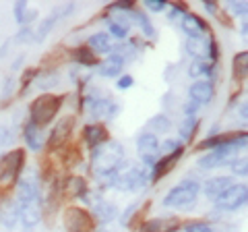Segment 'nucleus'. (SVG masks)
I'll return each mask as SVG.
<instances>
[{"label": "nucleus", "instance_id": "f257e3e1", "mask_svg": "<svg viewBox=\"0 0 248 232\" xmlns=\"http://www.w3.org/2000/svg\"><path fill=\"white\" fill-rule=\"evenodd\" d=\"M124 166V145L116 139H110L104 145L91 149V168L93 174H108V172H122Z\"/></svg>", "mask_w": 248, "mask_h": 232}, {"label": "nucleus", "instance_id": "f03ea898", "mask_svg": "<svg viewBox=\"0 0 248 232\" xmlns=\"http://www.w3.org/2000/svg\"><path fill=\"white\" fill-rule=\"evenodd\" d=\"M248 143V135L246 131H240V133H234L228 143L219 145L211 151H205V156L199 158V168L201 170H215V168H221L223 164H228L232 158L238 156L240 149H244Z\"/></svg>", "mask_w": 248, "mask_h": 232}, {"label": "nucleus", "instance_id": "7ed1b4c3", "mask_svg": "<svg viewBox=\"0 0 248 232\" xmlns=\"http://www.w3.org/2000/svg\"><path fill=\"white\" fill-rule=\"evenodd\" d=\"M66 96L64 94H42L37 96L33 102L29 104V122L35 127H48L50 122H54V118L58 116L62 104H64Z\"/></svg>", "mask_w": 248, "mask_h": 232}, {"label": "nucleus", "instance_id": "20e7f679", "mask_svg": "<svg viewBox=\"0 0 248 232\" xmlns=\"http://www.w3.org/2000/svg\"><path fill=\"white\" fill-rule=\"evenodd\" d=\"M199 193H201V184L197 181H182L166 193L164 199H161V205L170 207V210L188 212L197 203Z\"/></svg>", "mask_w": 248, "mask_h": 232}, {"label": "nucleus", "instance_id": "39448f33", "mask_svg": "<svg viewBox=\"0 0 248 232\" xmlns=\"http://www.w3.org/2000/svg\"><path fill=\"white\" fill-rule=\"evenodd\" d=\"M25 170V149H13L0 156V184H17Z\"/></svg>", "mask_w": 248, "mask_h": 232}, {"label": "nucleus", "instance_id": "423d86ee", "mask_svg": "<svg viewBox=\"0 0 248 232\" xmlns=\"http://www.w3.org/2000/svg\"><path fill=\"white\" fill-rule=\"evenodd\" d=\"M151 182V174H149V168H143V166H135V168H128L124 172L118 174L114 187L118 191H133L139 193L143 191L147 184Z\"/></svg>", "mask_w": 248, "mask_h": 232}, {"label": "nucleus", "instance_id": "0eeeda50", "mask_svg": "<svg viewBox=\"0 0 248 232\" xmlns=\"http://www.w3.org/2000/svg\"><path fill=\"white\" fill-rule=\"evenodd\" d=\"M246 201H248L246 182H236V184H232L221 197H217L213 203H215L217 212H238L240 207L246 205Z\"/></svg>", "mask_w": 248, "mask_h": 232}, {"label": "nucleus", "instance_id": "6e6552de", "mask_svg": "<svg viewBox=\"0 0 248 232\" xmlns=\"http://www.w3.org/2000/svg\"><path fill=\"white\" fill-rule=\"evenodd\" d=\"M62 218H64L66 232H93V226H95V218L85 207H66Z\"/></svg>", "mask_w": 248, "mask_h": 232}, {"label": "nucleus", "instance_id": "1a4fd4ad", "mask_svg": "<svg viewBox=\"0 0 248 232\" xmlns=\"http://www.w3.org/2000/svg\"><path fill=\"white\" fill-rule=\"evenodd\" d=\"M159 137L149 133V131H143V133L137 135V151H139V158L145 164V168H149L159 160Z\"/></svg>", "mask_w": 248, "mask_h": 232}, {"label": "nucleus", "instance_id": "9d476101", "mask_svg": "<svg viewBox=\"0 0 248 232\" xmlns=\"http://www.w3.org/2000/svg\"><path fill=\"white\" fill-rule=\"evenodd\" d=\"M75 125H77V118H75L73 114L58 118V122H56V125H54V129H52V133L48 135L46 148H48L50 151L56 149V148H64L66 141H68V139H71V135H73Z\"/></svg>", "mask_w": 248, "mask_h": 232}, {"label": "nucleus", "instance_id": "9b49d317", "mask_svg": "<svg viewBox=\"0 0 248 232\" xmlns=\"http://www.w3.org/2000/svg\"><path fill=\"white\" fill-rule=\"evenodd\" d=\"M180 29L186 33L188 40H197V37H203L207 33H211V29H209V23L203 17H199V15L190 13V11L180 19Z\"/></svg>", "mask_w": 248, "mask_h": 232}, {"label": "nucleus", "instance_id": "f8f14e48", "mask_svg": "<svg viewBox=\"0 0 248 232\" xmlns=\"http://www.w3.org/2000/svg\"><path fill=\"white\" fill-rule=\"evenodd\" d=\"M184 156V149H178L174 153H168V156H159V160L155 162V164L151 166L149 174H151V182H157L161 181L166 174L172 172V168L178 164V160H180Z\"/></svg>", "mask_w": 248, "mask_h": 232}, {"label": "nucleus", "instance_id": "ddd939ff", "mask_svg": "<svg viewBox=\"0 0 248 232\" xmlns=\"http://www.w3.org/2000/svg\"><path fill=\"white\" fill-rule=\"evenodd\" d=\"M188 98L192 102H197L199 106H207L211 104V99L215 98V83L213 81H205L199 79L188 87Z\"/></svg>", "mask_w": 248, "mask_h": 232}, {"label": "nucleus", "instance_id": "4468645a", "mask_svg": "<svg viewBox=\"0 0 248 232\" xmlns=\"http://www.w3.org/2000/svg\"><path fill=\"white\" fill-rule=\"evenodd\" d=\"M83 141L87 143L89 149H95L106 141H110V133L102 122H89V125L83 127Z\"/></svg>", "mask_w": 248, "mask_h": 232}, {"label": "nucleus", "instance_id": "2eb2a0df", "mask_svg": "<svg viewBox=\"0 0 248 232\" xmlns=\"http://www.w3.org/2000/svg\"><path fill=\"white\" fill-rule=\"evenodd\" d=\"M232 184H236L234 176H213V179H207L203 182V193L209 201H215L217 197H221L223 193H226Z\"/></svg>", "mask_w": 248, "mask_h": 232}, {"label": "nucleus", "instance_id": "dca6fc26", "mask_svg": "<svg viewBox=\"0 0 248 232\" xmlns=\"http://www.w3.org/2000/svg\"><path fill=\"white\" fill-rule=\"evenodd\" d=\"M21 137L23 141H25V145L31 149V151H42L46 148V135H44V129L31 125V122L27 120L25 125H23L21 129Z\"/></svg>", "mask_w": 248, "mask_h": 232}, {"label": "nucleus", "instance_id": "f3484780", "mask_svg": "<svg viewBox=\"0 0 248 232\" xmlns=\"http://www.w3.org/2000/svg\"><path fill=\"white\" fill-rule=\"evenodd\" d=\"M87 48L93 52V54H104V56H110L112 50H114V44H112V37L108 35L106 32H95L87 37Z\"/></svg>", "mask_w": 248, "mask_h": 232}, {"label": "nucleus", "instance_id": "a211bd4d", "mask_svg": "<svg viewBox=\"0 0 248 232\" xmlns=\"http://www.w3.org/2000/svg\"><path fill=\"white\" fill-rule=\"evenodd\" d=\"M178 228H182V222L178 218H151L139 232H176Z\"/></svg>", "mask_w": 248, "mask_h": 232}, {"label": "nucleus", "instance_id": "6ab92c4d", "mask_svg": "<svg viewBox=\"0 0 248 232\" xmlns=\"http://www.w3.org/2000/svg\"><path fill=\"white\" fill-rule=\"evenodd\" d=\"M122 71H124V60L120 56H116V54L106 56L104 63H99V66H97V75L106 77V79H118Z\"/></svg>", "mask_w": 248, "mask_h": 232}, {"label": "nucleus", "instance_id": "aec40b11", "mask_svg": "<svg viewBox=\"0 0 248 232\" xmlns=\"http://www.w3.org/2000/svg\"><path fill=\"white\" fill-rule=\"evenodd\" d=\"M0 224L9 230H13L19 224V207L15 199H4L0 203Z\"/></svg>", "mask_w": 248, "mask_h": 232}, {"label": "nucleus", "instance_id": "412c9836", "mask_svg": "<svg viewBox=\"0 0 248 232\" xmlns=\"http://www.w3.org/2000/svg\"><path fill=\"white\" fill-rule=\"evenodd\" d=\"M209 40H211V33H207L203 37H197V40H186V46H184L186 54L192 56L195 60H207Z\"/></svg>", "mask_w": 248, "mask_h": 232}, {"label": "nucleus", "instance_id": "4be33fe9", "mask_svg": "<svg viewBox=\"0 0 248 232\" xmlns=\"http://www.w3.org/2000/svg\"><path fill=\"white\" fill-rule=\"evenodd\" d=\"M130 19H133V23H137V27L141 29V35H145L147 40H155L157 37V32H155V25L153 21L149 19V15L139 11V9H133L130 11Z\"/></svg>", "mask_w": 248, "mask_h": 232}, {"label": "nucleus", "instance_id": "5701e85b", "mask_svg": "<svg viewBox=\"0 0 248 232\" xmlns=\"http://www.w3.org/2000/svg\"><path fill=\"white\" fill-rule=\"evenodd\" d=\"M215 66L213 63H209V60H192L190 66H188V75L192 79H205V81H213L215 77Z\"/></svg>", "mask_w": 248, "mask_h": 232}, {"label": "nucleus", "instance_id": "b1692460", "mask_svg": "<svg viewBox=\"0 0 248 232\" xmlns=\"http://www.w3.org/2000/svg\"><path fill=\"white\" fill-rule=\"evenodd\" d=\"M93 218H95L99 224H110L112 220L118 218V207L110 201H99V203L93 205Z\"/></svg>", "mask_w": 248, "mask_h": 232}, {"label": "nucleus", "instance_id": "393cba45", "mask_svg": "<svg viewBox=\"0 0 248 232\" xmlns=\"http://www.w3.org/2000/svg\"><path fill=\"white\" fill-rule=\"evenodd\" d=\"M60 189L64 191L68 197H79V199H83L89 193V184L85 182L83 176H71V179L64 181V184H60Z\"/></svg>", "mask_w": 248, "mask_h": 232}, {"label": "nucleus", "instance_id": "a878e982", "mask_svg": "<svg viewBox=\"0 0 248 232\" xmlns=\"http://www.w3.org/2000/svg\"><path fill=\"white\" fill-rule=\"evenodd\" d=\"M71 58L75 60L77 65L81 66H99V56L97 54H93L87 46H77V48L71 50Z\"/></svg>", "mask_w": 248, "mask_h": 232}, {"label": "nucleus", "instance_id": "bb28decb", "mask_svg": "<svg viewBox=\"0 0 248 232\" xmlns=\"http://www.w3.org/2000/svg\"><path fill=\"white\" fill-rule=\"evenodd\" d=\"M139 52H141L139 50V40H124L120 44H114V50H112V54H116V56H120L124 60V65L135 60Z\"/></svg>", "mask_w": 248, "mask_h": 232}, {"label": "nucleus", "instance_id": "cd10ccee", "mask_svg": "<svg viewBox=\"0 0 248 232\" xmlns=\"http://www.w3.org/2000/svg\"><path fill=\"white\" fill-rule=\"evenodd\" d=\"M199 125H201V118H199V116H184V120L180 122V127H178V135H180V141H182V143H190L192 139H195V135H197Z\"/></svg>", "mask_w": 248, "mask_h": 232}, {"label": "nucleus", "instance_id": "c85d7f7f", "mask_svg": "<svg viewBox=\"0 0 248 232\" xmlns=\"http://www.w3.org/2000/svg\"><path fill=\"white\" fill-rule=\"evenodd\" d=\"M246 73H248V52L242 50L232 58V77H234L236 83H244Z\"/></svg>", "mask_w": 248, "mask_h": 232}, {"label": "nucleus", "instance_id": "c756f323", "mask_svg": "<svg viewBox=\"0 0 248 232\" xmlns=\"http://www.w3.org/2000/svg\"><path fill=\"white\" fill-rule=\"evenodd\" d=\"M232 135H234V133H219V135H215V137H205L203 141H199L195 145V151H211L215 148H219V145L228 143L230 139H232Z\"/></svg>", "mask_w": 248, "mask_h": 232}, {"label": "nucleus", "instance_id": "7c9ffc66", "mask_svg": "<svg viewBox=\"0 0 248 232\" xmlns=\"http://www.w3.org/2000/svg\"><path fill=\"white\" fill-rule=\"evenodd\" d=\"M58 83H60V75H58V71H54V68H48V71H40V73H37L35 85L40 89H44L46 94H48V89L56 87Z\"/></svg>", "mask_w": 248, "mask_h": 232}, {"label": "nucleus", "instance_id": "2f4dec72", "mask_svg": "<svg viewBox=\"0 0 248 232\" xmlns=\"http://www.w3.org/2000/svg\"><path fill=\"white\" fill-rule=\"evenodd\" d=\"M56 23H58V17H56L54 13H50L46 19H42L40 25H37V29H35V33H33V42H35V44H42L46 37L50 35V32L54 29V25H56Z\"/></svg>", "mask_w": 248, "mask_h": 232}, {"label": "nucleus", "instance_id": "473e14b6", "mask_svg": "<svg viewBox=\"0 0 248 232\" xmlns=\"http://www.w3.org/2000/svg\"><path fill=\"white\" fill-rule=\"evenodd\" d=\"M106 21V27H108V35H110V37H114V40H118V42H124V40H128V29L126 27H124V25H120V23L118 21H116V19H112L110 17V15H108V17L104 19Z\"/></svg>", "mask_w": 248, "mask_h": 232}, {"label": "nucleus", "instance_id": "72a5a7b5", "mask_svg": "<svg viewBox=\"0 0 248 232\" xmlns=\"http://www.w3.org/2000/svg\"><path fill=\"white\" fill-rule=\"evenodd\" d=\"M147 127L151 129L149 133H153V135H159V133H170V129H172V120H170L166 114H155L153 118H151L149 122H147Z\"/></svg>", "mask_w": 248, "mask_h": 232}, {"label": "nucleus", "instance_id": "f704fd0d", "mask_svg": "<svg viewBox=\"0 0 248 232\" xmlns=\"http://www.w3.org/2000/svg\"><path fill=\"white\" fill-rule=\"evenodd\" d=\"M228 166L232 170V174L234 176H240V179H246L248 174V158L246 156H236L228 162Z\"/></svg>", "mask_w": 248, "mask_h": 232}, {"label": "nucleus", "instance_id": "c9c22d12", "mask_svg": "<svg viewBox=\"0 0 248 232\" xmlns=\"http://www.w3.org/2000/svg\"><path fill=\"white\" fill-rule=\"evenodd\" d=\"M37 73H40V68H35V66H29V68H25V73H23V77H21V91H19V96H25L27 91H29V87L35 83V79H37Z\"/></svg>", "mask_w": 248, "mask_h": 232}, {"label": "nucleus", "instance_id": "e433bc0d", "mask_svg": "<svg viewBox=\"0 0 248 232\" xmlns=\"http://www.w3.org/2000/svg\"><path fill=\"white\" fill-rule=\"evenodd\" d=\"M120 112V104L116 102V99H110V98H104V102H102V118L106 120H114L116 116H118Z\"/></svg>", "mask_w": 248, "mask_h": 232}, {"label": "nucleus", "instance_id": "4c0bfd02", "mask_svg": "<svg viewBox=\"0 0 248 232\" xmlns=\"http://www.w3.org/2000/svg\"><path fill=\"white\" fill-rule=\"evenodd\" d=\"M228 6V11L234 15L236 19H242L246 21V15H248V4L244 2V0H230V2L226 4Z\"/></svg>", "mask_w": 248, "mask_h": 232}, {"label": "nucleus", "instance_id": "58836bf2", "mask_svg": "<svg viewBox=\"0 0 248 232\" xmlns=\"http://www.w3.org/2000/svg\"><path fill=\"white\" fill-rule=\"evenodd\" d=\"M33 33H35V29L31 25H21L19 32L15 33L13 42L15 44H31V42H33Z\"/></svg>", "mask_w": 248, "mask_h": 232}, {"label": "nucleus", "instance_id": "ea45409f", "mask_svg": "<svg viewBox=\"0 0 248 232\" xmlns=\"http://www.w3.org/2000/svg\"><path fill=\"white\" fill-rule=\"evenodd\" d=\"M182 232H213L211 224L203 220H190L182 224Z\"/></svg>", "mask_w": 248, "mask_h": 232}, {"label": "nucleus", "instance_id": "a19ab883", "mask_svg": "<svg viewBox=\"0 0 248 232\" xmlns=\"http://www.w3.org/2000/svg\"><path fill=\"white\" fill-rule=\"evenodd\" d=\"M178 149H184V143L180 141V139L170 137V139H166V141L159 143V153H161V156H168V153H174Z\"/></svg>", "mask_w": 248, "mask_h": 232}, {"label": "nucleus", "instance_id": "79ce46f5", "mask_svg": "<svg viewBox=\"0 0 248 232\" xmlns=\"http://www.w3.org/2000/svg\"><path fill=\"white\" fill-rule=\"evenodd\" d=\"M141 203L143 201H135V203H130L126 210L122 212V215H120V224L124 228H130V222H133V218H135V214L141 210Z\"/></svg>", "mask_w": 248, "mask_h": 232}, {"label": "nucleus", "instance_id": "37998d69", "mask_svg": "<svg viewBox=\"0 0 248 232\" xmlns=\"http://www.w3.org/2000/svg\"><path fill=\"white\" fill-rule=\"evenodd\" d=\"M15 87H17V79H15V77H4L2 91H0V99H2V102L11 99L15 96Z\"/></svg>", "mask_w": 248, "mask_h": 232}, {"label": "nucleus", "instance_id": "c03bdc74", "mask_svg": "<svg viewBox=\"0 0 248 232\" xmlns=\"http://www.w3.org/2000/svg\"><path fill=\"white\" fill-rule=\"evenodd\" d=\"M168 19L170 21H180L186 13H188V9H186V4H180V2H174L172 6H168Z\"/></svg>", "mask_w": 248, "mask_h": 232}, {"label": "nucleus", "instance_id": "a18cd8bd", "mask_svg": "<svg viewBox=\"0 0 248 232\" xmlns=\"http://www.w3.org/2000/svg\"><path fill=\"white\" fill-rule=\"evenodd\" d=\"M77 11V4L75 2H66V4H58V6H54L52 9V13L58 17V21L60 19H66V17H71V15Z\"/></svg>", "mask_w": 248, "mask_h": 232}, {"label": "nucleus", "instance_id": "49530a36", "mask_svg": "<svg viewBox=\"0 0 248 232\" xmlns=\"http://www.w3.org/2000/svg\"><path fill=\"white\" fill-rule=\"evenodd\" d=\"M137 9V2H133V0H120V2H114L108 6V13H128Z\"/></svg>", "mask_w": 248, "mask_h": 232}, {"label": "nucleus", "instance_id": "de8ad7c7", "mask_svg": "<svg viewBox=\"0 0 248 232\" xmlns=\"http://www.w3.org/2000/svg\"><path fill=\"white\" fill-rule=\"evenodd\" d=\"M15 141V131L6 125H0V148H9Z\"/></svg>", "mask_w": 248, "mask_h": 232}, {"label": "nucleus", "instance_id": "09e8293b", "mask_svg": "<svg viewBox=\"0 0 248 232\" xmlns=\"http://www.w3.org/2000/svg\"><path fill=\"white\" fill-rule=\"evenodd\" d=\"M207 60H209V63H213V65H217V60H219V44H217V40L213 35H211V40H209Z\"/></svg>", "mask_w": 248, "mask_h": 232}, {"label": "nucleus", "instance_id": "8fccbe9b", "mask_svg": "<svg viewBox=\"0 0 248 232\" xmlns=\"http://www.w3.org/2000/svg\"><path fill=\"white\" fill-rule=\"evenodd\" d=\"M133 85H135V77L128 75V73H122L118 77V81H116V89H118V91H126V89L133 87Z\"/></svg>", "mask_w": 248, "mask_h": 232}, {"label": "nucleus", "instance_id": "3c124183", "mask_svg": "<svg viewBox=\"0 0 248 232\" xmlns=\"http://www.w3.org/2000/svg\"><path fill=\"white\" fill-rule=\"evenodd\" d=\"M145 9L151 11V13H164L168 9V2L166 0H145Z\"/></svg>", "mask_w": 248, "mask_h": 232}, {"label": "nucleus", "instance_id": "603ef678", "mask_svg": "<svg viewBox=\"0 0 248 232\" xmlns=\"http://www.w3.org/2000/svg\"><path fill=\"white\" fill-rule=\"evenodd\" d=\"M25 11H27V2L25 0H17L13 6V15H15V19H17L19 25H23V17H25Z\"/></svg>", "mask_w": 248, "mask_h": 232}, {"label": "nucleus", "instance_id": "864d4df0", "mask_svg": "<svg viewBox=\"0 0 248 232\" xmlns=\"http://www.w3.org/2000/svg\"><path fill=\"white\" fill-rule=\"evenodd\" d=\"M203 9L207 15H211V17L219 15V4H217L215 0H203Z\"/></svg>", "mask_w": 248, "mask_h": 232}, {"label": "nucleus", "instance_id": "5fc2aeb1", "mask_svg": "<svg viewBox=\"0 0 248 232\" xmlns=\"http://www.w3.org/2000/svg\"><path fill=\"white\" fill-rule=\"evenodd\" d=\"M199 104L197 102H192V99H188L184 106H182V112H184V116H197V112H199Z\"/></svg>", "mask_w": 248, "mask_h": 232}, {"label": "nucleus", "instance_id": "6e6d98bb", "mask_svg": "<svg viewBox=\"0 0 248 232\" xmlns=\"http://www.w3.org/2000/svg\"><path fill=\"white\" fill-rule=\"evenodd\" d=\"M35 17H37V9H29V6H27L25 17H23V25H31V23L35 21Z\"/></svg>", "mask_w": 248, "mask_h": 232}, {"label": "nucleus", "instance_id": "4d7b16f0", "mask_svg": "<svg viewBox=\"0 0 248 232\" xmlns=\"http://www.w3.org/2000/svg\"><path fill=\"white\" fill-rule=\"evenodd\" d=\"M23 65H25V52H23V54H19V56L13 60V65H11V71H13V73L21 71V66H23Z\"/></svg>", "mask_w": 248, "mask_h": 232}, {"label": "nucleus", "instance_id": "13d9d810", "mask_svg": "<svg viewBox=\"0 0 248 232\" xmlns=\"http://www.w3.org/2000/svg\"><path fill=\"white\" fill-rule=\"evenodd\" d=\"M11 44H13V40H4V42H2V46H0V58H4L6 54H9Z\"/></svg>", "mask_w": 248, "mask_h": 232}, {"label": "nucleus", "instance_id": "bf43d9fd", "mask_svg": "<svg viewBox=\"0 0 248 232\" xmlns=\"http://www.w3.org/2000/svg\"><path fill=\"white\" fill-rule=\"evenodd\" d=\"M238 116H240L242 120H246V118H248V104H246V102L240 104V108H238Z\"/></svg>", "mask_w": 248, "mask_h": 232}, {"label": "nucleus", "instance_id": "052dcab7", "mask_svg": "<svg viewBox=\"0 0 248 232\" xmlns=\"http://www.w3.org/2000/svg\"><path fill=\"white\" fill-rule=\"evenodd\" d=\"M219 133H221V125H219V122H215V125H213L211 129H209L207 137H215V135H219Z\"/></svg>", "mask_w": 248, "mask_h": 232}, {"label": "nucleus", "instance_id": "680f3d73", "mask_svg": "<svg viewBox=\"0 0 248 232\" xmlns=\"http://www.w3.org/2000/svg\"><path fill=\"white\" fill-rule=\"evenodd\" d=\"M240 33H242V37H246V33H248V23H246V21H242V27H240Z\"/></svg>", "mask_w": 248, "mask_h": 232}]
</instances>
